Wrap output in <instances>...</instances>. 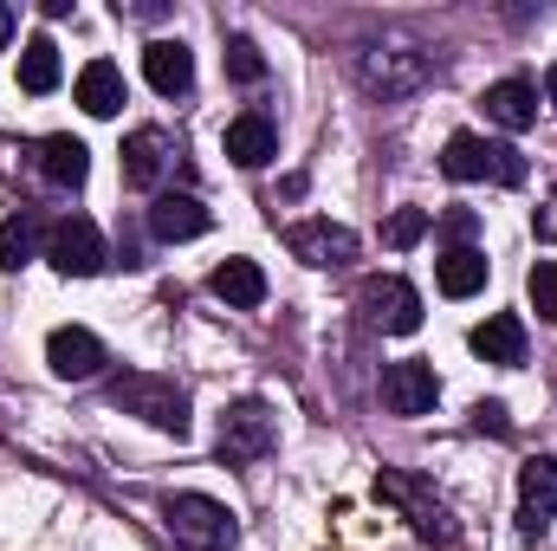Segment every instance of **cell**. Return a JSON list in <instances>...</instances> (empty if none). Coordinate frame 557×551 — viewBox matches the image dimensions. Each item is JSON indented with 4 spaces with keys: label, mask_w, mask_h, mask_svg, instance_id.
<instances>
[{
    "label": "cell",
    "mask_w": 557,
    "mask_h": 551,
    "mask_svg": "<svg viewBox=\"0 0 557 551\" xmlns=\"http://www.w3.org/2000/svg\"><path fill=\"white\" fill-rule=\"evenodd\" d=\"M111 403L124 415H137L149 428H162V434H188V396H182V383L175 377H156V370H124L117 383H111Z\"/></svg>",
    "instance_id": "1"
},
{
    "label": "cell",
    "mask_w": 557,
    "mask_h": 551,
    "mask_svg": "<svg viewBox=\"0 0 557 551\" xmlns=\"http://www.w3.org/2000/svg\"><path fill=\"white\" fill-rule=\"evenodd\" d=\"M441 175H454V182H499V188H519L532 169H525V156H519L512 143H486V137H473V131H454L447 149H441Z\"/></svg>",
    "instance_id": "2"
},
{
    "label": "cell",
    "mask_w": 557,
    "mask_h": 551,
    "mask_svg": "<svg viewBox=\"0 0 557 551\" xmlns=\"http://www.w3.org/2000/svg\"><path fill=\"white\" fill-rule=\"evenodd\" d=\"M162 526L175 532L182 551H234V539H240L234 513H227L221 500H208V493H175V500L162 506Z\"/></svg>",
    "instance_id": "3"
},
{
    "label": "cell",
    "mask_w": 557,
    "mask_h": 551,
    "mask_svg": "<svg viewBox=\"0 0 557 551\" xmlns=\"http://www.w3.org/2000/svg\"><path fill=\"white\" fill-rule=\"evenodd\" d=\"M357 78L370 98H416L421 85L434 78V59L416 52V46H370L357 59Z\"/></svg>",
    "instance_id": "4"
},
{
    "label": "cell",
    "mask_w": 557,
    "mask_h": 551,
    "mask_svg": "<svg viewBox=\"0 0 557 551\" xmlns=\"http://www.w3.org/2000/svg\"><path fill=\"white\" fill-rule=\"evenodd\" d=\"M278 441V421L267 403H234V409L221 415V428H214V454L227 461V467H247V461H260V454H273Z\"/></svg>",
    "instance_id": "5"
},
{
    "label": "cell",
    "mask_w": 557,
    "mask_h": 551,
    "mask_svg": "<svg viewBox=\"0 0 557 551\" xmlns=\"http://www.w3.org/2000/svg\"><path fill=\"white\" fill-rule=\"evenodd\" d=\"M46 260L65 279H91V273H104L111 254H104V234H98L85 215H65V221L46 228Z\"/></svg>",
    "instance_id": "6"
},
{
    "label": "cell",
    "mask_w": 557,
    "mask_h": 551,
    "mask_svg": "<svg viewBox=\"0 0 557 551\" xmlns=\"http://www.w3.org/2000/svg\"><path fill=\"white\" fill-rule=\"evenodd\" d=\"M376 500H389V506H403L409 519H416L421 539H434V546H454V519H447V506L421 487V480H409V474H376Z\"/></svg>",
    "instance_id": "7"
},
{
    "label": "cell",
    "mask_w": 557,
    "mask_h": 551,
    "mask_svg": "<svg viewBox=\"0 0 557 551\" xmlns=\"http://www.w3.org/2000/svg\"><path fill=\"white\" fill-rule=\"evenodd\" d=\"M357 305H363V318L376 325V331H396V338H409L421 325V292L409 279H370L363 292H357Z\"/></svg>",
    "instance_id": "8"
},
{
    "label": "cell",
    "mask_w": 557,
    "mask_h": 551,
    "mask_svg": "<svg viewBox=\"0 0 557 551\" xmlns=\"http://www.w3.org/2000/svg\"><path fill=\"white\" fill-rule=\"evenodd\" d=\"M557 519V461L539 454L519 467V539H545V526Z\"/></svg>",
    "instance_id": "9"
},
{
    "label": "cell",
    "mask_w": 557,
    "mask_h": 551,
    "mask_svg": "<svg viewBox=\"0 0 557 551\" xmlns=\"http://www.w3.org/2000/svg\"><path fill=\"white\" fill-rule=\"evenodd\" d=\"M285 247L305 267H350L357 260V234L337 221H298V228H285Z\"/></svg>",
    "instance_id": "10"
},
{
    "label": "cell",
    "mask_w": 557,
    "mask_h": 551,
    "mask_svg": "<svg viewBox=\"0 0 557 551\" xmlns=\"http://www.w3.org/2000/svg\"><path fill=\"white\" fill-rule=\"evenodd\" d=\"M434 396H441L434 364L403 357V364H389V370H383V409H389V415H428V409H434Z\"/></svg>",
    "instance_id": "11"
},
{
    "label": "cell",
    "mask_w": 557,
    "mask_h": 551,
    "mask_svg": "<svg viewBox=\"0 0 557 551\" xmlns=\"http://www.w3.org/2000/svg\"><path fill=\"white\" fill-rule=\"evenodd\" d=\"M46 364H52V377H65V383H91V377L104 370V344H98L85 325H59V331L46 338Z\"/></svg>",
    "instance_id": "12"
},
{
    "label": "cell",
    "mask_w": 557,
    "mask_h": 551,
    "mask_svg": "<svg viewBox=\"0 0 557 551\" xmlns=\"http://www.w3.org/2000/svg\"><path fill=\"white\" fill-rule=\"evenodd\" d=\"M480 111L499 124V131H532L539 124V85L532 78H499L480 91Z\"/></svg>",
    "instance_id": "13"
},
{
    "label": "cell",
    "mask_w": 557,
    "mask_h": 551,
    "mask_svg": "<svg viewBox=\"0 0 557 551\" xmlns=\"http://www.w3.org/2000/svg\"><path fill=\"white\" fill-rule=\"evenodd\" d=\"M169 162H175V149H169V137H162L156 124H143V131L124 137V182H131V188H156V182L169 175Z\"/></svg>",
    "instance_id": "14"
},
{
    "label": "cell",
    "mask_w": 557,
    "mask_h": 551,
    "mask_svg": "<svg viewBox=\"0 0 557 551\" xmlns=\"http://www.w3.org/2000/svg\"><path fill=\"white\" fill-rule=\"evenodd\" d=\"M208 221H214V215H208L195 195H156V208H149V234L169 241V247H175V241H201Z\"/></svg>",
    "instance_id": "15"
},
{
    "label": "cell",
    "mask_w": 557,
    "mask_h": 551,
    "mask_svg": "<svg viewBox=\"0 0 557 551\" xmlns=\"http://www.w3.org/2000/svg\"><path fill=\"white\" fill-rule=\"evenodd\" d=\"M227 156L240 162V169H267L278 156V131L267 111H240L234 124H227Z\"/></svg>",
    "instance_id": "16"
},
{
    "label": "cell",
    "mask_w": 557,
    "mask_h": 551,
    "mask_svg": "<svg viewBox=\"0 0 557 551\" xmlns=\"http://www.w3.org/2000/svg\"><path fill=\"white\" fill-rule=\"evenodd\" d=\"M143 72H149V85H156L162 98H182V91L195 85V59H188V46H182V39H149Z\"/></svg>",
    "instance_id": "17"
},
{
    "label": "cell",
    "mask_w": 557,
    "mask_h": 551,
    "mask_svg": "<svg viewBox=\"0 0 557 551\" xmlns=\"http://www.w3.org/2000/svg\"><path fill=\"white\" fill-rule=\"evenodd\" d=\"M467 344H473V357H486V364H506V370L525 364V325H519L512 311H493L486 325H473Z\"/></svg>",
    "instance_id": "18"
},
{
    "label": "cell",
    "mask_w": 557,
    "mask_h": 551,
    "mask_svg": "<svg viewBox=\"0 0 557 551\" xmlns=\"http://www.w3.org/2000/svg\"><path fill=\"white\" fill-rule=\"evenodd\" d=\"M39 175H46L52 188H78V182L91 175V149L78 137H46L39 143Z\"/></svg>",
    "instance_id": "19"
},
{
    "label": "cell",
    "mask_w": 557,
    "mask_h": 551,
    "mask_svg": "<svg viewBox=\"0 0 557 551\" xmlns=\"http://www.w3.org/2000/svg\"><path fill=\"white\" fill-rule=\"evenodd\" d=\"M78 105H85L91 118H117V111H124V72H117L111 59H91V65L78 72Z\"/></svg>",
    "instance_id": "20"
},
{
    "label": "cell",
    "mask_w": 557,
    "mask_h": 551,
    "mask_svg": "<svg viewBox=\"0 0 557 551\" xmlns=\"http://www.w3.org/2000/svg\"><path fill=\"white\" fill-rule=\"evenodd\" d=\"M208 285H214V298H221V305H234V311H253V305L267 298V273H260L253 260H221Z\"/></svg>",
    "instance_id": "21"
},
{
    "label": "cell",
    "mask_w": 557,
    "mask_h": 551,
    "mask_svg": "<svg viewBox=\"0 0 557 551\" xmlns=\"http://www.w3.org/2000/svg\"><path fill=\"white\" fill-rule=\"evenodd\" d=\"M486 273H493V267H486V254H480V247H447V254H441V267H434V279H441V292H447V298H473V292L486 285Z\"/></svg>",
    "instance_id": "22"
},
{
    "label": "cell",
    "mask_w": 557,
    "mask_h": 551,
    "mask_svg": "<svg viewBox=\"0 0 557 551\" xmlns=\"http://www.w3.org/2000/svg\"><path fill=\"white\" fill-rule=\"evenodd\" d=\"M52 85H59V46L39 33V39H26V52H20V91L46 98Z\"/></svg>",
    "instance_id": "23"
},
{
    "label": "cell",
    "mask_w": 557,
    "mask_h": 551,
    "mask_svg": "<svg viewBox=\"0 0 557 551\" xmlns=\"http://www.w3.org/2000/svg\"><path fill=\"white\" fill-rule=\"evenodd\" d=\"M33 254H39V221L20 208V215H7V221H0V267H7V273H20Z\"/></svg>",
    "instance_id": "24"
},
{
    "label": "cell",
    "mask_w": 557,
    "mask_h": 551,
    "mask_svg": "<svg viewBox=\"0 0 557 551\" xmlns=\"http://www.w3.org/2000/svg\"><path fill=\"white\" fill-rule=\"evenodd\" d=\"M227 78H234V85H260V78H267V59H260V46H253L247 33L227 39Z\"/></svg>",
    "instance_id": "25"
},
{
    "label": "cell",
    "mask_w": 557,
    "mask_h": 551,
    "mask_svg": "<svg viewBox=\"0 0 557 551\" xmlns=\"http://www.w3.org/2000/svg\"><path fill=\"white\" fill-rule=\"evenodd\" d=\"M525 292H532L539 318H545V325H557V260H539V267L525 273Z\"/></svg>",
    "instance_id": "26"
},
{
    "label": "cell",
    "mask_w": 557,
    "mask_h": 551,
    "mask_svg": "<svg viewBox=\"0 0 557 551\" xmlns=\"http://www.w3.org/2000/svg\"><path fill=\"white\" fill-rule=\"evenodd\" d=\"M428 228H434V221H428V208H396V215H389V228H383V241H389V247H416Z\"/></svg>",
    "instance_id": "27"
},
{
    "label": "cell",
    "mask_w": 557,
    "mask_h": 551,
    "mask_svg": "<svg viewBox=\"0 0 557 551\" xmlns=\"http://www.w3.org/2000/svg\"><path fill=\"white\" fill-rule=\"evenodd\" d=\"M473 421H480V428H493V434H506V428H512V421H506V403H480Z\"/></svg>",
    "instance_id": "28"
},
{
    "label": "cell",
    "mask_w": 557,
    "mask_h": 551,
    "mask_svg": "<svg viewBox=\"0 0 557 551\" xmlns=\"http://www.w3.org/2000/svg\"><path fill=\"white\" fill-rule=\"evenodd\" d=\"M441 228H447V234H454V241H467V234H473V215H467V208H454V215H447V221H441Z\"/></svg>",
    "instance_id": "29"
},
{
    "label": "cell",
    "mask_w": 557,
    "mask_h": 551,
    "mask_svg": "<svg viewBox=\"0 0 557 551\" xmlns=\"http://www.w3.org/2000/svg\"><path fill=\"white\" fill-rule=\"evenodd\" d=\"M539 241H557V195L539 208Z\"/></svg>",
    "instance_id": "30"
},
{
    "label": "cell",
    "mask_w": 557,
    "mask_h": 551,
    "mask_svg": "<svg viewBox=\"0 0 557 551\" xmlns=\"http://www.w3.org/2000/svg\"><path fill=\"white\" fill-rule=\"evenodd\" d=\"M13 39V7H0V46Z\"/></svg>",
    "instance_id": "31"
},
{
    "label": "cell",
    "mask_w": 557,
    "mask_h": 551,
    "mask_svg": "<svg viewBox=\"0 0 557 551\" xmlns=\"http://www.w3.org/2000/svg\"><path fill=\"white\" fill-rule=\"evenodd\" d=\"M545 98H552V111H557V65L545 72Z\"/></svg>",
    "instance_id": "32"
}]
</instances>
